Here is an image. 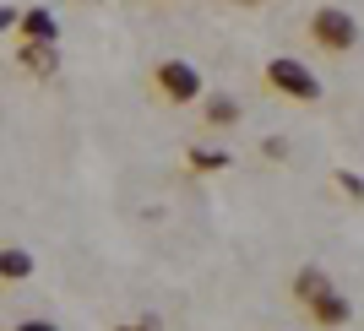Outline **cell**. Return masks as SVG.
<instances>
[{
  "label": "cell",
  "mask_w": 364,
  "mask_h": 331,
  "mask_svg": "<svg viewBox=\"0 0 364 331\" xmlns=\"http://www.w3.org/2000/svg\"><path fill=\"white\" fill-rule=\"evenodd\" d=\"M294 304L304 310V320L316 331H343L353 320V304L343 299V288H337L321 266H304L299 277H294Z\"/></svg>",
  "instance_id": "6da1fadb"
},
{
  "label": "cell",
  "mask_w": 364,
  "mask_h": 331,
  "mask_svg": "<svg viewBox=\"0 0 364 331\" xmlns=\"http://www.w3.org/2000/svg\"><path fill=\"white\" fill-rule=\"evenodd\" d=\"M364 38V22L348 11V6H316L304 16V44L316 49L321 60H348Z\"/></svg>",
  "instance_id": "7a4b0ae2"
},
{
  "label": "cell",
  "mask_w": 364,
  "mask_h": 331,
  "mask_svg": "<svg viewBox=\"0 0 364 331\" xmlns=\"http://www.w3.org/2000/svg\"><path fill=\"white\" fill-rule=\"evenodd\" d=\"M147 98L158 109H191L207 98V76L196 71V60H180V55L152 60L147 65Z\"/></svg>",
  "instance_id": "3957f363"
},
{
  "label": "cell",
  "mask_w": 364,
  "mask_h": 331,
  "mask_svg": "<svg viewBox=\"0 0 364 331\" xmlns=\"http://www.w3.org/2000/svg\"><path fill=\"white\" fill-rule=\"evenodd\" d=\"M261 87L283 98V104H321L326 98V76L316 65L294 60V55H272V60L261 65Z\"/></svg>",
  "instance_id": "277c9868"
},
{
  "label": "cell",
  "mask_w": 364,
  "mask_h": 331,
  "mask_svg": "<svg viewBox=\"0 0 364 331\" xmlns=\"http://www.w3.org/2000/svg\"><path fill=\"white\" fill-rule=\"evenodd\" d=\"M201 125H207V131H234V125H240V104L223 98V92H207V98H201Z\"/></svg>",
  "instance_id": "5b68a950"
},
{
  "label": "cell",
  "mask_w": 364,
  "mask_h": 331,
  "mask_svg": "<svg viewBox=\"0 0 364 331\" xmlns=\"http://www.w3.org/2000/svg\"><path fill=\"white\" fill-rule=\"evenodd\" d=\"M0 277H6V283L33 277V256H28V250H16V244H6V256H0Z\"/></svg>",
  "instance_id": "8992f818"
},
{
  "label": "cell",
  "mask_w": 364,
  "mask_h": 331,
  "mask_svg": "<svg viewBox=\"0 0 364 331\" xmlns=\"http://www.w3.org/2000/svg\"><path fill=\"white\" fill-rule=\"evenodd\" d=\"M223 163H228V152H213V147L196 152V147H191V168H223Z\"/></svg>",
  "instance_id": "52a82bcc"
},
{
  "label": "cell",
  "mask_w": 364,
  "mask_h": 331,
  "mask_svg": "<svg viewBox=\"0 0 364 331\" xmlns=\"http://www.w3.org/2000/svg\"><path fill=\"white\" fill-rule=\"evenodd\" d=\"M6 331H60L55 320H44V315H22V320H11Z\"/></svg>",
  "instance_id": "ba28073f"
},
{
  "label": "cell",
  "mask_w": 364,
  "mask_h": 331,
  "mask_svg": "<svg viewBox=\"0 0 364 331\" xmlns=\"http://www.w3.org/2000/svg\"><path fill=\"white\" fill-rule=\"evenodd\" d=\"M28 33H33V38H55V28H49V11H28Z\"/></svg>",
  "instance_id": "9c48e42d"
}]
</instances>
